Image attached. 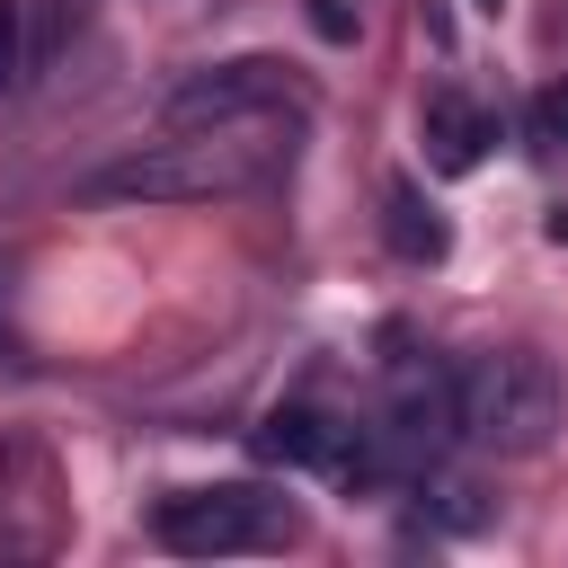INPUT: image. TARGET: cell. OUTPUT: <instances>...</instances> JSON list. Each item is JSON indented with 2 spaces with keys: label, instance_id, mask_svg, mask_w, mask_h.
Listing matches in <instances>:
<instances>
[{
  "label": "cell",
  "instance_id": "obj_1",
  "mask_svg": "<svg viewBox=\"0 0 568 568\" xmlns=\"http://www.w3.org/2000/svg\"><path fill=\"white\" fill-rule=\"evenodd\" d=\"M293 133H302V106H257L231 124H169V142L124 151L80 195H98V204H231V195H257L266 178H284Z\"/></svg>",
  "mask_w": 568,
  "mask_h": 568
},
{
  "label": "cell",
  "instance_id": "obj_2",
  "mask_svg": "<svg viewBox=\"0 0 568 568\" xmlns=\"http://www.w3.org/2000/svg\"><path fill=\"white\" fill-rule=\"evenodd\" d=\"M453 417H462V435L479 453H506V462L541 453L559 435V373H550V355L541 346H479V355H462Z\"/></svg>",
  "mask_w": 568,
  "mask_h": 568
},
{
  "label": "cell",
  "instance_id": "obj_3",
  "mask_svg": "<svg viewBox=\"0 0 568 568\" xmlns=\"http://www.w3.org/2000/svg\"><path fill=\"white\" fill-rule=\"evenodd\" d=\"M151 532L186 559H231V550H284L293 541V506L266 488H178L160 497Z\"/></svg>",
  "mask_w": 568,
  "mask_h": 568
},
{
  "label": "cell",
  "instance_id": "obj_4",
  "mask_svg": "<svg viewBox=\"0 0 568 568\" xmlns=\"http://www.w3.org/2000/svg\"><path fill=\"white\" fill-rule=\"evenodd\" d=\"M257 106H293V80H284L275 53H240V62L195 71L169 98V124H231V115H257Z\"/></svg>",
  "mask_w": 568,
  "mask_h": 568
},
{
  "label": "cell",
  "instance_id": "obj_5",
  "mask_svg": "<svg viewBox=\"0 0 568 568\" xmlns=\"http://www.w3.org/2000/svg\"><path fill=\"white\" fill-rule=\"evenodd\" d=\"M257 453H266V462H284V470H355V479H364V426H337V417H328V408H311V399L266 408Z\"/></svg>",
  "mask_w": 568,
  "mask_h": 568
},
{
  "label": "cell",
  "instance_id": "obj_6",
  "mask_svg": "<svg viewBox=\"0 0 568 568\" xmlns=\"http://www.w3.org/2000/svg\"><path fill=\"white\" fill-rule=\"evenodd\" d=\"M488 142H497V115H488V106H470L462 89H435V98H426V160H435L444 178L479 169Z\"/></svg>",
  "mask_w": 568,
  "mask_h": 568
},
{
  "label": "cell",
  "instance_id": "obj_7",
  "mask_svg": "<svg viewBox=\"0 0 568 568\" xmlns=\"http://www.w3.org/2000/svg\"><path fill=\"white\" fill-rule=\"evenodd\" d=\"M382 213H390V248H399L408 266H435V257H444V222L417 204V186H408V178H390V186H382Z\"/></svg>",
  "mask_w": 568,
  "mask_h": 568
},
{
  "label": "cell",
  "instance_id": "obj_8",
  "mask_svg": "<svg viewBox=\"0 0 568 568\" xmlns=\"http://www.w3.org/2000/svg\"><path fill=\"white\" fill-rule=\"evenodd\" d=\"M18 71H27V9L0 0V98L18 89Z\"/></svg>",
  "mask_w": 568,
  "mask_h": 568
},
{
  "label": "cell",
  "instance_id": "obj_9",
  "mask_svg": "<svg viewBox=\"0 0 568 568\" xmlns=\"http://www.w3.org/2000/svg\"><path fill=\"white\" fill-rule=\"evenodd\" d=\"M532 133H541V151H568V80H550L532 98Z\"/></svg>",
  "mask_w": 568,
  "mask_h": 568
},
{
  "label": "cell",
  "instance_id": "obj_10",
  "mask_svg": "<svg viewBox=\"0 0 568 568\" xmlns=\"http://www.w3.org/2000/svg\"><path fill=\"white\" fill-rule=\"evenodd\" d=\"M311 27H320L328 44H346V36H355V9H346V0H311Z\"/></svg>",
  "mask_w": 568,
  "mask_h": 568
},
{
  "label": "cell",
  "instance_id": "obj_11",
  "mask_svg": "<svg viewBox=\"0 0 568 568\" xmlns=\"http://www.w3.org/2000/svg\"><path fill=\"white\" fill-rule=\"evenodd\" d=\"M550 240H568V204H559V213H550Z\"/></svg>",
  "mask_w": 568,
  "mask_h": 568
},
{
  "label": "cell",
  "instance_id": "obj_12",
  "mask_svg": "<svg viewBox=\"0 0 568 568\" xmlns=\"http://www.w3.org/2000/svg\"><path fill=\"white\" fill-rule=\"evenodd\" d=\"M479 9H497V0H479Z\"/></svg>",
  "mask_w": 568,
  "mask_h": 568
}]
</instances>
